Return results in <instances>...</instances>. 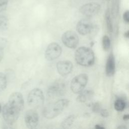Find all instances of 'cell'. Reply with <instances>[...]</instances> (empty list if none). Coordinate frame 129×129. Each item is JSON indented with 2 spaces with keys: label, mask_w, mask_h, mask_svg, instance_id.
<instances>
[{
  "label": "cell",
  "mask_w": 129,
  "mask_h": 129,
  "mask_svg": "<svg viewBox=\"0 0 129 129\" xmlns=\"http://www.w3.org/2000/svg\"><path fill=\"white\" fill-rule=\"evenodd\" d=\"M69 100L62 99L57 101L50 103L43 110V116L47 119H52L60 114L68 106Z\"/></svg>",
  "instance_id": "obj_1"
},
{
  "label": "cell",
  "mask_w": 129,
  "mask_h": 129,
  "mask_svg": "<svg viewBox=\"0 0 129 129\" xmlns=\"http://www.w3.org/2000/svg\"><path fill=\"white\" fill-rule=\"evenodd\" d=\"M75 60L80 65L90 67L93 64L95 56L93 50L87 47L82 46L78 48L75 54Z\"/></svg>",
  "instance_id": "obj_2"
},
{
  "label": "cell",
  "mask_w": 129,
  "mask_h": 129,
  "mask_svg": "<svg viewBox=\"0 0 129 129\" xmlns=\"http://www.w3.org/2000/svg\"><path fill=\"white\" fill-rule=\"evenodd\" d=\"M22 110L18 106L8 101L2 109L3 118L7 123L12 124L18 119Z\"/></svg>",
  "instance_id": "obj_3"
},
{
  "label": "cell",
  "mask_w": 129,
  "mask_h": 129,
  "mask_svg": "<svg viewBox=\"0 0 129 129\" xmlns=\"http://www.w3.org/2000/svg\"><path fill=\"white\" fill-rule=\"evenodd\" d=\"M66 90V85L63 80H57L49 86L47 91V95L49 98L54 99L63 96Z\"/></svg>",
  "instance_id": "obj_4"
},
{
  "label": "cell",
  "mask_w": 129,
  "mask_h": 129,
  "mask_svg": "<svg viewBox=\"0 0 129 129\" xmlns=\"http://www.w3.org/2000/svg\"><path fill=\"white\" fill-rule=\"evenodd\" d=\"M44 97L43 92L39 88L32 90L29 93L27 97V103L32 108L36 109L43 105Z\"/></svg>",
  "instance_id": "obj_5"
},
{
  "label": "cell",
  "mask_w": 129,
  "mask_h": 129,
  "mask_svg": "<svg viewBox=\"0 0 129 129\" xmlns=\"http://www.w3.org/2000/svg\"><path fill=\"white\" fill-rule=\"evenodd\" d=\"M88 77L86 74H81L74 77L71 83V89L73 92L78 94L82 91L88 82Z\"/></svg>",
  "instance_id": "obj_6"
},
{
  "label": "cell",
  "mask_w": 129,
  "mask_h": 129,
  "mask_svg": "<svg viewBox=\"0 0 129 129\" xmlns=\"http://www.w3.org/2000/svg\"><path fill=\"white\" fill-rule=\"evenodd\" d=\"M61 40L62 43L70 48H75L79 41L77 34L71 30L65 32L62 35Z\"/></svg>",
  "instance_id": "obj_7"
},
{
  "label": "cell",
  "mask_w": 129,
  "mask_h": 129,
  "mask_svg": "<svg viewBox=\"0 0 129 129\" xmlns=\"http://www.w3.org/2000/svg\"><path fill=\"white\" fill-rule=\"evenodd\" d=\"M61 51V47L58 43L52 42L48 45L45 50V58L49 61L55 60L60 55Z\"/></svg>",
  "instance_id": "obj_8"
},
{
  "label": "cell",
  "mask_w": 129,
  "mask_h": 129,
  "mask_svg": "<svg viewBox=\"0 0 129 129\" xmlns=\"http://www.w3.org/2000/svg\"><path fill=\"white\" fill-rule=\"evenodd\" d=\"M100 8V5L99 4L90 3L83 5L80 8V12L87 17H92L98 13Z\"/></svg>",
  "instance_id": "obj_9"
},
{
  "label": "cell",
  "mask_w": 129,
  "mask_h": 129,
  "mask_svg": "<svg viewBox=\"0 0 129 129\" xmlns=\"http://www.w3.org/2000/svg\"><path fill=\"white\" fill-rule=\"evenodd\" d=\"M24 120L25 124L29 128H35L39 122L38 115L35 110L30 109L27 111L25 114Z\"/></svg>",
  "instance_id": "obj_10"
},
{
  "label": "cell",
  "mask_w": 129,
  "mask_h": 129,
  "mask_svg": "<svg viewBox=\"0 0 129 129\" xmlns=\"http://www.w3.org/2000/svg\"><path fill=\"white\" fill-rule=\"evenodd\" d=\"M93 28L92 22L89 19H83L80 20L76 26V29L78 32L82 35H85L90 33Z\"/></svg>",
  "instance_id": "obj_11"
},
{
  "label": "cell",
  "mask_w": 129,
  "mask_h": 129,
  "mask_svg": "<svg viewBox=\"0 0 129 129\" xmlns=\"http://www.w3.org/2000/svg\"><path fill=\"white\" fill-rule=\"evenodd\" d=\"M73 64L69 60L60 61L56 64L57 72L62 76H66L70 74L73 70Z\"/></svg>",
  "instance_id": "obj_12"
},
{
  "label": "cell",
  "mask_w": 129,
  "mask_h": 129,
  "mask_svg": "<svg viewBox=\"0 0 129 129\" xmlns=\"http://www.w3.org/2000/svg\"><path fill=\"white\" fill-rule=\"evenodd\" d=\"M115 62L114 55L111 53L107 59L106 66H105V73L108 77L112 76L115 72Z\"/></svg>",
  "instance_id": "obj_13"
},
{
  "label": "cell",
  "mask_w": 129,
  "mask_h": 129,
  "mask_svg": "<svg viewBox=\"0 0 129 129\" xmlns=\"http://www.w3.org/2000/svg\"><path fill=\"white\" fill-rule=\"evenodd\" d=\"M79 95L76 98L77 101L79 102L84 103L91 99L94 95V93L91 90L82 91L79 93Z\"/></svg>",
  "instance_id": "obj_14"
},
{
  "label": "cell",
  "mask_w": 129,
  "mask_h": 129,
  "mask_svg": "<svg viewBox=\"0 0 129 129\" xmlns=\"http://www.w3.org/2000/svg\"><path fill=\"white\" fill-rule=\"evenodd\" d=\"M105 19L106 24V27L108 31L111 33L113 31V26H112V23L111 20L110 11L109 8H107L106 10L105 14Z\"/></svg>",
  "instance_id": "obj_15"
},
{
  "label": "cell",
  "mask_w": 129,
  "mask_h": 129,
  "mask_svg": "<svg viewBox=\"0 0 129 129\" xmlns=\"http://www.w3.org/2000/svg\"><path fill=\"white\" fill-rule=\"evenodd\" d=\"M119 0H112L111 4V9L110 14L113 19H115L117 16L119 11Z\"/></svg>",
  "instance_id": "obj_16"
},
{
  "label": "cell",
  "mask_w": 129,
  "mask_h": 129,
  "mask_svg": "<svg viewBox=\"0 0 129 129\" xmlns=\"http://www.w3.org/2000/svg\"><path fill=\"white\" fill-rule=\"evenodd\" d=\"M76 116L75 115H71L68 116L61 123V126L63 128H69L73 125Z\"/></svg>",
  "instance_id": "obj_17"
},
{
  "label": "cell",
  "mask_w": 129,
  "mask_h": 129,
  "mask_svg": "<svg viewBox=\"0 0 129 129\" xmlns=\"http://www.w3.org/2000/svg\"><path fill=\"white\" fill-rule=\"evenodd\" d=\"M126 106V103L124 100L119 98L116 99L114 103V107L115 109L118 111H123Z\"/></svg>",
  "instance_id": "obj_18"
},
{
  "label": "cell",
  "mask_w": 129,
  "mask_h": 129,
  "mask_svg": "<svg viewBox=\"0 0 129 129\" xmlns=\"http://www.w3.org/2000/svg\"><path fill=\"white\" fill-rule=\"evenodd\" d=\"M8 26V19L4 15H0V32L5 31Z\"/></svg>",
  "instance_id": "obj_19"
},
{
  "label": "cell",
  "mask_w": 129,
  "mask_h": 129,
  "mask_svg": "<svg viewBox=\"0 0 129 129\" xmlns=\"http://www.w3.org/2000/svg\"><path fill=\"white\" fill-rule=\"evenodd\" d=\"M102 44L103 48L105 51H107L109 50L110 47L111 42L110 38L107 35H104L102 37Z\"/></svg>",
  "instance_id": "obj_20"
},
{
  "label": "cell",
  "mask_w": 129,
  "mask_h": 129,
  "mask_svg": "<svg viewBox=\"0 0 129 129\" xmlns=\"http://www.w3.org/2000/svg\"><path fill=\"white\" fill-rule=\"evenodd\" d=\"M7 85V80L6 75L0 73V91L5 89Z\"/></svg>",
  "instance_id": "obj_21"
},
{
  "label": "cell",
  "mask_w": 129,
  "mask_h": 129,
  "mask_svg": "<svg viewBox=\"0 0 129 129\" xmlns=\"http://www.w3.org/2000/svg\"><path fill=\"white\" fill-rule=\"evenodd\" d=\"M8 4V0H0V12L6 10Z\"/></svg>",
  "instance_id": "obj_22"
},
{
  "label": "cell",
  "mask_w": 129,
  "mask_h": 129,
  "mask_svg": "<svg viewBox=\"0 0 129 129\" xmlns=\"http://www.w3.org/2000/svg\"><path fill=\"white\" fill-rule=\"evenodd\" d=\"M92 107V111L95 113L99 112L101 109L100 104L98 102H95L94 104H93Z\"/></svg>",
  "instance_id": "obj_23"
},
{
  "label": "cell",
  "mask_w": 129,
  "mask_h": 129,
  "mask_svg": "<svg viewBox=\"0 0 129 129\" xmlns=\"http://www.w3.org/2000/svg\"><path fill=\"white\" fill-rule=\"evenodd\" d=\"M123 19L125 23H129V11L128 10L124 12L123 14Z\"/></svg>",
  "instance_id": "obj_24"
},
{
  "label": "cell",
  "mask_w": 129,
  "mask_h": 129,
  "mask_svg": "<svg viewBox=\"0 0 129 129\" xmlns=\"http://www.w3.org/2000/svg\"><path fill=\"white\" fill-rule=\"evenodd\" d=\"M99 112L100 115L103 117H107L109 115V112L106 109H101Z\"/></svg>",
  "instance_id": "obj_25"
},
{
  "label": "cell",
  "mask_w": 129,
  "mask_h": 129,
  "mask_svg": "<svg viewBox=\"0 0 129 129\" xmlns=\"http://www.w3.org/2000/svg\"><path fill=\"white\" fill-rule=\"evenodd\" d=\"M6 44V39L4 38H0V46L4 48Z\"/></svg>",
  "instance_id": "obj_26"
},
{
  "label": "cell",
  "mask_w": 129,
  "mask_h": 129,
  "mask_svg": "<svg viewBox=\"0 0 129 129\" xmlns=\"http://www.w3.org/2000/svg\"><path fill=\"white\" fill-rule=\"evenodd\" d=\"M4 48L0 46V62L3 59V57L4 56Z\"/></svg>",
  "instance_id": "obj_27"
},
{
  "label": "cell",
  "mask_w": 129,
  "mask_h": 129,
  "mask_svg": "<svg viewBox=\"0 0 129 129\" xmlns=\"http://www.w3.org/2000/svg\"><path fill=\"white\" fill-rule=\"evenodd\" d=\"M95 128L97 129H101V128H104L105 127L99 124H96L95 126Z\"/></svg>",
  "instance_id": "obj_28"
},
{
  "label": "cell",
  "mask_w": 129,
  "mask_h": 129,
  "mask_svg": "<svg viewBox=\"0 0 129 129\" xmlns=\"http://www.w3.org/2000/svg\"><path fill=\"white\" fill-rule=\"evenodd\" d=\"M128 118H129V115H128V114H125V115H124L123 116V119L124 120H127V119H128Z\"/></svg>",
  "instance_id": "obj_29"
},
{
  "label": "cell",
  "mask_w": 129,
  "mask_h": 129,
  "mask_svg": "<svg viewBox=\"0 0 129 129\" xmlns=\"http://www.w3.org/2000/svg\"><path fill=\"white\" fill-rule=\"evenodd\" d=\"M124 37H126V38H128V36H129V31H127L126 32H125L124 33Z\"/></svg>",
  "instance_id": "obj_30"
},
{
  "label": "cell",
  "mask_w": 129,
  "mask_h": 129,
  "mask_svg": "<svg viewBox=\"0 0 129 129\" xmlns=\"http://www.w3.org/2000/svg\"><path fill=\"white\" fill-rule=\"evenodd\" d=\"M118 128H121V129H125V128H126V127L124 126V125H120V126H119L118 127H117Z\"/></svg>",
  "instance_id": "obj_31"
},
{
  "label": "cell",
  "mask_w": 129,
  "mask_h": 129,
  "mask_svg": "<svg viewBox=\"0 0 129 129\" xmlns=\"http://www.w3.org/2000/svg\"><path fill=\"white\" fill-rule=\"evenodd\" d=\"M1 111H2V107H1V105L0 104V113L1 112Z\"/></svg>",
  "instance_id": "obj_32"
},
{
  "label": "cell",
  "mask_w": 129,
  "mask_h": 129,
  "mask_svg": "<svg viewBox=\"0 0 129 129\" xmlns=\"http://www.w3.org/2000/svg\"><path fill=\"white\" fill-rule=\"evenodd\" d=\"M106 1H110V0H106Z\"/></svg>",
  "instance_id": "obj_33"
},
{
  "label": "cell",
  "mask_w": 129,
  "mask_h": 129,
  "mask_svg": "<svg viewBox=\"0 0 129 129\" xmlns=\"http://www.w3.org/2000/svg\"></svg>",
  "instance_id": "obj_34"
}]
</instances>
